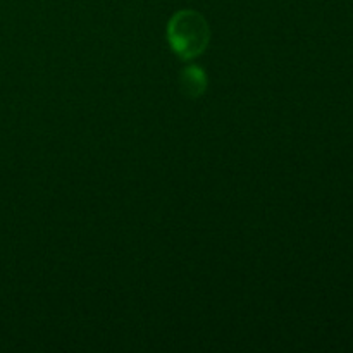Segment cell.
<instances>
[{"instance_id":"6da1fadb","label":"cell","mask_w":353,"mask_h":353,"mask_svg":"<svg viewBox=\"0 0 353 353\" xmlns=\"http://www.w3.org/2000/svg\"><path fill=\"white\" fill-rule=\"evenodd\" d=\"M168 40L178 57L195 59L207 48L210 30L205 17L192 9L178 10L168 24Z\"/></svg>"},{"instance_id":"7a4b0ae2","label":"cell","mask_w":353,"mask_h":353,"mask_svg":"<svg viewBox=\"0 0 353 353\" xmlns=\"http://www.w3.org/2000/svg\"><path fill=\"white\" fill-rule=\"evenodd\" d=\"M179 86L181 92L190 99H196L202 95L207 88V76L205 71L199 65H188L179 74Z\"/></svg>"}]
</instances>
